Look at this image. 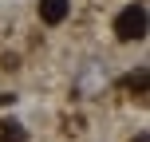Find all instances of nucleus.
<instances>
[{
    "label": "nucleus",
    "mask_w": 150,
    "mask_h": 142,
    "mask_svg": "<svg viewBox=\"0 0 150 142\" xmlns=\"http://www.w3.org/2000/svg\"><path fill=\"white\" fill-rule=\"evenodd\" d=\"M115 36L119 40H142L146 36V4H127L119 16H115Z\"/></svg>",
    "instance_id": "1"
},
{
    "label": "nucleus",
    "mask_w": 150,
    "mask_h": 142,
    "mask_svg": "<svg viewBox=\"0 0 150 142\" xmlns=\"http://www.w3.org/2000/svg\"><path fill=\"white\" fill-rule=\"evenodd\" d=\"M134 142H146V134H138V138H134Z\"/></svg>",
    "instance_id": "6"
},
{
    "label": "nucleus",
    "mask_w": 150,
    "mask_h": 142,
    "mask_svg": "<svg viewBox=\"0 0 150 142\" xmlns=\"http://www.w3.org/2000/svg\"><path fill=\"white\" fill-rule=\"evenodd\" d=\"M103 79H107V75H99L95 67H87V71H83V79H79V87H83V91H95Z\"/></svg>",
    "instance_id": "4"
},
{
    "label": "nucleus",
    "mask_w": 150,
    "mask_h": 142,
    "mask_svg": "<svg viewBox=\"0 0 150 142\" xmlns=\"http://www.w3.org/2000/svg\"><path fill=\"white\" fill-rule=\"evenodd\" d=\"M127 87H130V91H138V95H146V67H138L134 75H130Z\"/></svg>",
    "instance_id": "5"
},
{
    "label": "nucleus",
    "mask_w": 150,
    "mask_h": 142,
    "mask_svg": "<svg viewBox=\"0 0 150 142\" xmlns=\"http://www.w3.org/2000/svg\"><path fill=\"white\" fill-rule=\"evenodd\" d=\"M71 12V0H40V20L44 24H63Z\"/></svg>",
    "instance_id": "2"
},
{
    "label": "nucleus",
    "mask_w": 150,
    "mask_h": 142,
    "mask_svg": "<svg viewBox=\"0 0 150 142\" xmlns=\"http://www.w3.org/2000/svg\"><path fill=\"white\" fill-rule=\"evenodd\" d=\"M0 142H28L20 122H4V130H0Z\"/></svg>",
    "instance_id": "3"
}]
</instances>
